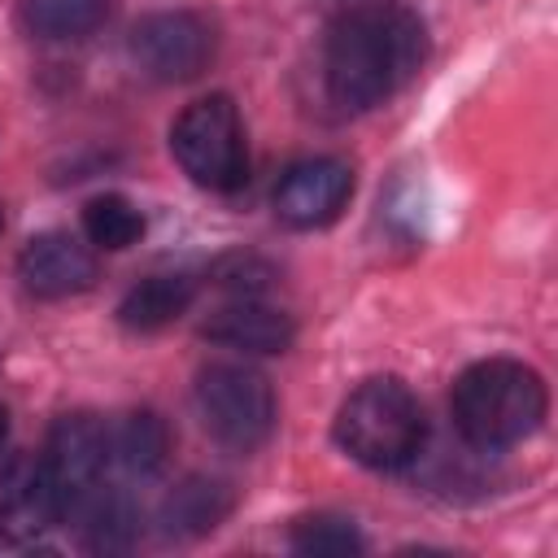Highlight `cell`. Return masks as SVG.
I'll list each match as a JSON object with an SVG mask.
<instances>
[{
  "label": "cell",
  "mask_w": 558,
  "mask_h": 558,
  "mask_svg": "<svg viewBox=\"0 0 558 558\" xmlns=\"http://www.w3.org/2000/svg\"><path fill=\"white\" fill-rule=\"evenodd\" d=\"M427 61V26L392 0L344 4L323 35V87L344 113H366L392 100Z\"/></svg>",
  "instance_id": "1"
},
{
  "label": "cell",
  "mask_w": 558,
  "mask_h": 558,
  "mask_svg": "<svg viewBox=\"0 0 558 558\" xmlns=\"http://www.w3.org/2000/svg\"><path fill=\"white\" fill-rule=\"evenodd\" d=\"M449 414L471 449L501 453L541 432L549 414V392L536 366L519 357H484L453 379Z\"/></svg>",
  "instance_id": "2"
},
{
  "label": "cell",
  "mask_w": 558,
  "mask_h": 558,
  "mask_svg": "<svg viewBox=\"0 0 558 558\" xmlns=\"http://www.w3.org/2000/svg\"><path fill=\"white\" fill-rule=\"evenodd\" d=\"M331 436L366 471H405L427 445V414L410 384L375 375L340 401Z\"/></svg>",
  "instance_id": "3"
},
{
  "label": "cell",
  "mask_w": 558,
  "mask_h": 558,
  "mask_svg": "<svg viewBox=\"0 0 558 558\" xmlns=\"http://www.w3.org/2000/svg\"><path fill=\"white\" fill-rule=\"evenodd\" d=\"M170 157L205 192H235L248 183V140L244 118L227 92L192 100L170 122Z\"/></svg>",
  "instance_id": "4"
},
{
  "label": "cell",
  "mask_w": 558,
  "mask_h": 558,
  "mask_svg": "<svg viewBox=\"0 0 558 558\" xmlns=\"http://www.w3.org/2000/svg\"><path fill=\"white\" fill-rule=\"evenodd\" d=\"M192 401H196V418H201L205 436L214 445H222L227 453H257L270 440L275 418H279L270 379L244 362L205 366L196 375Z\"/></svg>",
  "instance_id": "5"
},
{
  "label": "cell",
  "mask_w": 558,
  "mask_h": 558,
  "mask_svg": "<svg viewBox=\"0 0 558 558\" xmlns=\"http://www.w3.org/2000/svg\"><path fill=\"white\" fill-rule=\"evenodd\" d=\"M126 48H131V61L140 65L144 78H153V83H192L214 65L218 31L201 13L161 9V13H148V17L135 22Z\"/></svg>",
  "instance_id": "6"
},
{
  "label": "cell",
  "mask_w": 558,
  "mask_h": 558,
  "mask_svg": "<svg viewBox=\"0 0 558 558\" xmlns=\"http://www.w3.org/2000/svg\"><path fill=\"white\" fill-rule=\"evenodd\" d=\"M44 466L61 493V523L70 519V510L92 497L105 475L113 471V458H109V423L96 418V414H61L48 432V445H44Z\"/></svg>",
  "instance_id": "7"
},
{
  "label": "cell",
  "mask_w": 558,
  "mask_h": 558,
  "mask_svg": "<svg viewBox=\"0 0 558 558\" xmlns=\"http://www.w3.org/2000/svg\"><path fill=\"white\" fill-rule=\"evenodd\" d=\"M353 166L340 161V157H305V161H292L279 183H275V218L292 231H323L331 227L349 201H353Z\"/></svg>",
  "instance_id": "8"
},
{
  "label": "cell",
  "mask_w": 558,
  "mask_h": 558,
  "mask_svg": "<svg viewBox=\"0 0 558 558\" xmlns=\"http://www.w3.org/2000/svg\"><path fill=\"white\" fill-rule=\"evenodd\" d=\"M61 523V493L39 453H13L0 466V536L31 545Z\"/></svg>",
  "instance_id": "9"
},
{
  "label": "cell",
  "mask_w": 558,
  "mask_h": 558,
  "mask_svg": "<svg viewBox=\"0 0 558 558\" xmlns=\"http://www.w3.org/2000/svg\"><path fill=\"white\" fill-rule=\"evenodd\" d=\"M96 253L70 231H39L17 253V279L39 301H65L96 283Z\"/></svg>",
  "instance_id": "10"
},
{
  "label": "cell",
  "mask_w": 558,
  "mask_h": 558,
  "mask_svg": "<svg viewBox=\"0 0 558 558\" xmlns=\"http://www.w3.org/2000/svg\"><path fill=\"white\" fill-rule=\"evenodd\" d=\"M201 336L235 353H288L296 340V323L288 310L262 296H235L201 323Z\"/></svg>",
  "instance_id": "11"
},
{
  "label": "cell",
  "mask_w": 558,
  "mask_h": 558,
  "mask_svg": "<svg viewBox=\"0 0 558 558\" xmlns=\"http://www.w3.org/2000/svg\"><path fill=\"white\" fill-rule=\"evenodd\" d=\"M65 523H78V541L92 554H126L140 545V532H144L140 506L113 484H100L92 497H83Z\"/></svg>",
  "instance_id": "12"
},
{
  "label": "cell",
  "mask_w": 558,
  "mask_h": 558,
  "mask_svg": "<svg viewBox=\"0 0 558 558\" xmlns=\"http://www.w3.org/2000/svg\"><path fill=\"white\" fill-rule=\"evenodd\" d=\"M196 288H201V283H196V275H187V270L144 275V279H140V283H131V288H126V296L118 301V323H122L126 331H140V336L161 331V327L179 323V318L192 310Z\"/></svg>",
  "instance_id": "13"
},
{
  "label": "cell",
  "mask_w": 558,
  "mask_h": 558,
  "mask_svg": "<svg viewBox=\"0 0 558 558\" xmlns=\"http://www.w3.org/2000/svg\"><path fill=\"white\" fill-rule=\"evenodd\" d=\"M231 506H235V493H231L227 480H218V475H187V480H179L166 493V501L157 510V523H161L166 536L192 541V536L214 532L231 514Z\"/></svg>",
  "instance_id": "14"
},
{
  "label": "cell",
  "mask_w": 558,
  "mask_h": 558,
  "mask_svg": "<svg viewBox=\"0 0 558 558\" xmlns=\"http://www.w3.org/2000/svg\"><path fill=\"white\" fill-rule=\"evenodd\" d=\"M109 458L113 471L126 480H153L161 475L170 458V427L157 410H131L118 423H109Z\"/></svg>",
  "instance_id": "15"
},
{
  "label": "cell",
  "mask_w": 558,
  "mask_h": 558,
  "mask_svg": "<svg viewBox=\"0 0 558 558\" xmlns=\"http://www.w3.org/2000/svg\"><path fill=\"white\" fill-rule=\"evenodd\" d=\"M113 17V0H17V22L26 35L65 44L87 39Z\"/></svg>",
  "instance_id": "16"
},
{
  "label": "cell",
  "mask_w": 558,
  "mask_h": 558,
  "mask_svg": "<svg viewBox=\"0 0 558 558\" xmlns=\"http://www.w3.org/2000/svg\"><path fill=\"white\" fill-rule=\"evenodd\" d=\"M140 235H144V214L122 192H100L83 205V240L92 248L122 253V248L140 244Z\"/></svg>",
  "instance_id": "17"
},
{
  "label": "cell",
  "mask_w": 558,
  "mask_h": 558,
  "mask_svg": "<svg viewBox=\"0 0 558 558\" xmlns=\"http://www.w3.org/2000/svg\"><path fill=\"white\" fill-rule=\"evenodd\" d=\"M288 545H292L296 554H314V558H340V554H362V549H366V541H362V532L353 527V519L327 514V510L292 519Z\"/></svg>",
  "instance_id": "18"
},
{
  "label": "cell",
  "mask_w": 558,
  "mask_h": 558,
  "mask_svg": "<svg viewBox=\"0 0 558 558\" xmlns=\"http://www.w3.org/2000/svg\"><path fill=\"white\" fill-rule=\"evenodd\" d=\"M4 436H9V410L0 405V449H4Z\"/></svg>",
  "instance_id": "19"
},
{
  "label": "cell",
  "mask_w": 558,
  "mask_h": 558,
  "mask_svg": "<svg viewBox=\"0 0 558 558\" xmlns=\"http://www.w3.org/2000/svg\"><path fill=\"white\" fill-rule=\"evenodd\" d=\"M0 231H4V209H0Z\"/></svg>",
  "instance_id": "20"
}]
</instances>
